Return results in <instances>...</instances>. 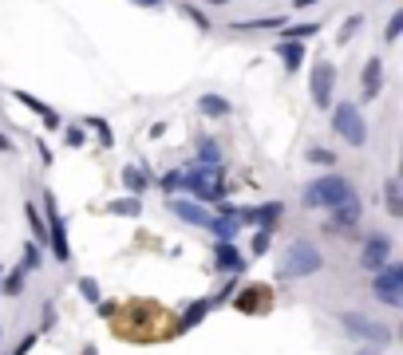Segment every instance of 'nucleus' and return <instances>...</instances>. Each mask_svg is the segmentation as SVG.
I'll return each mask as SVG.
<instances>
[{
	"mask_svg": "<svg viewBox=\"0 0 403 355\" xmlns=\"http://www.w3.org/2000/svg\"><path fill=\"white\" fill-rule=\"evenodd\" d=\"M372 292H376L387 308H399L403 304V264H395V261L379 264L376 277H372Z\"/></svg>",
	"mask_w": 403,
	"mask_h": 355,
	"instance_id": "39448f33",
	"label": "nucleus"
},
{
	"mask_svg": "<svg viewBox=\"0 0 403 355\" xmlns=\"http://www.w3.org/2000/svg\"><path fill=\"white\" fill-rule=\"evenodd\" d=\"M198 166H222V146L214 138H206V143L198 146Z\"/></svg>",
	"mask_w": 403,
	"mask_h": 355,
	"instance_id": "5701e85b",
	"label": "nucleus"
},
{
	"mask_svg": "<svg viewBox=\"0 0 403 355\" xmlns=\"http://www.w3.org/2000/svg\"><path fill=\"white\" fill-rule=\"evenodd\" d=\"M16 103H20V107H28V110H36V115L44 118V127H48V130H56V127H60V115H56V110L48 107V103H40L36 95H24V91H16Z\"/></svg>",
	"mask_w": 403,
	"mask_h": 355,
	"instance_id": "dca6fc26",
	"label": "nucleus"
},
{
	"mask_svg": "<svg viewBox=\"0 0 403 355\" xmlns=\"http://www.w3.org/2000/svg\"><path fill=\"white\" fill-rule=\"evenodd\" d=\"M52 324H56V304L48 300V304H44V328H52Z\"/></svg>",
	"mask_w": 403,
	"mask_h": 355,
	"instance_id": "c9c22d12",
	"label": "nucleus"
},
{
	"mask_svg": "<svg viewBox=\"0 0 403 355\" xmlns=\"http://www.w3.org/2000/svg\"><path fill=\"white\" fill-rule=\"evenodd\" d=\"M24 277H28V264L20 261L16 269L9 272V280H0V296H20V288H24Z\"/></svg>",
	"mask_w": 403,
	"mask_h": 355,
	"instance_id": "412c9836",
	"label": "nucleus"
},
{
	"mask_svg": "<svg viewBox=\"0 0 403 355\" xmlns=\"http://www.w3.org/2000/svg\"><path fill=\"white\" fill-rule=\"evenodd\" d=\"M356 190H352V182L348 178H340V174H328V178H317V182H309L305 186V194H300V202L305 205H312V210H320V205H340L344 197H352Z\"/></svg>",
	"mask_w": 403,
	"mask_h": 355,
	"instance_id": "7ed1b4c3",
	"label": "nucleus"
},
{
	"mask_svg": "<svg viewBox=\"0 0 403 355\" xmlns=\"http://www.w3.org/2000/svg\"><path fill=\"white\" fill-rule=\"evenodd\" d=\"M12 150H16V146H12V138H9V135H0V154H12Z\"/></svg>",
	"mask_w": 403,
	"mask_h": 355,
	"instance_id": "4c0bfd02",
	"label": "nucleus"
},
{
	"mask_svg": "<svg viewBox=\"0 0 403 355\" xmlns=\"http://www.w3.org/2000/svg\"><path fill=\"white\" fill-rule=\"evenodd\" d=\"M325 269V257H320L317 245H309V241H292V245H285L281 261H277V277L281 280H300V277H312V272Z\"/></svg>",
	"mask_w": 403,
	"mask_h": 355,
	"instance_id": "f03ea898",
	"label": "nucleus"
},
{
	"mask_svg": "<svg viewBox=\"0 0 403 355\" xmlns=\"http://www.w3.org/2000/svg\"><path fill=\"white\" fill-rule=\"evenodd\" d=\"M379 91H384V59L372 56L364 63V99H376Z\"/></svg>",
	"mask_w": 403,
	"mask_h": 355,
	"instance_id": "4468645a",
	"label": "nucleus"
},
{
	"mask_svg": "<svg viewBox=\"0 0 403 355\" xmlns=\"http://www.w3.org/2000/svg\"><path fill=\"white\" fill-rule=\"evenodd\" d=\"M24 264H28V269H36V264H40V249H36V241H28V249H24Z\"/></svg>",
	"mask_w": 403,
	"mask_h": 355,
	"instance_id": "72a5a7b5",
	"label": "nucleus"
},
{
	"mask_svg": "<svg viewBox=\"0 0 403 355\" xmlns=\"http://www.w3.org/2000/svg\"><path fill=\"white\" fill-rule=\"evenodd\" d=\"M269 308V288L265 284H249L238 296V312H265Z\"/></svg>",
	"mask_w": 403,
	"mask_h": 355,
	"instance_id": "2eb2a0df",
	"label": "nucleus"
},
{
	"mask_svg": "<svg viewBox=\"0 0 403 355\" xmlns=\"http://www.w3.org/2000/svg\"><path fill=\"white\" fill-rule=\"evenodd\" d=\"M170 213L182 217L186 225H198V229H210V217H214V213H206L202 202H186V197H170Z\"/></svg>",
	"mask_w": 403,
	"mask_h": 355,
	"instance_id": "9b49d317",
	"label": "nucleus"
},
{
	"mask_svg": "<svg viewBox=\"0 0 403 355\" xmlns=\"http://www.w3.org/2000/svg\"><path fill=\"white\" fill-rule=\"evenodd\" d=\"M360 355H379V344H376V347H368V351H360Z\"/></svg>",
	"mask_w": 403,
	"mask_h": 355,
	"instance_id": "a19ab883",
	"label": "nucleus"
},
{
	"mask_svg": "<svg viewBox=\"0 0 403 355\" xmlns=\"http://www.w3.org/2000/svg\"><path fill=\"white\" fill-rule=\"evenodd\" d=\"M332 210H336V213H332V225H336V229H352L356 221L364 217V202H360L356 194H352V197H344L340 205H332Z\"/></svg>",
	"mask_w": 403,
	"mask_h": 355,
	"instance_id": "ddd939ff",
	"label": "nucleus"
},
{
	"mask_svg": "<svg viewBox=\"0 0 403 355\" xmlns=\"http://www.w3.org/2000/svg\"><path fill=\"white\" fill-rule=\"evenodd\" d=\"M163 190H170V194H194L198 202H222L225 186L218 182V166H190V170H170V174L158 182Z\"/></svg>",
	"mask_w": 403,
	"mask_h": 355,
	"instance_id": "f257e3e1",
	"label": "nucleus"
},
{
	"mask_svg": "<svg viewBox=\"0 0 403 355\" xmlns=\"http://www.w3.org/2000/svg\"><path fill=\"white\" fill-rule=\"evenodd\" d=\"M360 24H364V20H360V16H352V20H348V28H344V32H340V43H344V40H348V36H352V32H356V28H360Z\"/></svg>",
	"mask_w": 403,
	"mask_h": 355,
	"instance_id": "e433bc0d",
	"label": "nucleus"
},
{
	"mask_svg": "<svg viewBox=\"0 0 403 355\" xmlns=\"http://www.w3.org/2000/svg\"><path fill=\"white\" fill-rule=\"evenodd\" d=\"M210 308H214V296H202V300H194V304H190V312L178 320V328H182V331H190L194 324H202V320H206V312H210Z\"/></svg>",
	"mask_w": 403,
	"mask_h": 355,
	"instance_id": "6ab92c4d",
	"label": "nucleus"
},
{
	"mask_svg": "<svg viewBox=\"0 0 403 355\" xmlns=\"http://www.w3.org/2000/svg\"><path fill=\"white\" fill-rule=\"evenodd\" d=\"M83 123L95 130V135H99V143H103V146H115V135H111V127H107V123H103L99 115H87Z\"/></svg>",
	"mask_w": 403,
	"mask_h": 355,
	"instance_id": "a878e982",
	"label": "nucleus"
},
{
	"mask_svg": "<svg viewBox=\"0 0 403 355\" xmlns=\"http://www.w3.org/2000/svg\"><path fill=\"white\" fill-rule=\"evenodd\" d=\"M238 32H257V28H285V16H261V20H233Z\"/></svg>",
	"mask_w": 403,
	"mask_h": 355,
	"instance_id": "b1692460",
	"label": "nucleus"
},
{
	"mask_svg": "<svg viewBox=\"0 0 403 355\" xmlns=\"http://www.w3.org/2000/svg\"><path fill=\"white\" fill-rule=\"evenodd\" d=\"M198 110H202V115H210V118H222V115H230V99H222V95H202V99H198Z\"/></svg>",
	"mask_w": 403,
	"mask_h": 355,
	"instance_id": "aec40b11",
	"label": "nucleus"
},
{
	"mask_svg": "<svg viewBox=\"0 0 403 355\" xmlns=\"http://www.w3.org/2000/svg\"><path fill=\"white\" fill-rule=\"evenodd\" d=\"M340 324L348 331H356L360 339H376L379 347L392 339V328H384V324H376V320H368V316H360V312H340Z\"/></svg>",
	"mask_w": 403,
	"mask_h": 355,
	"instance_id": "6e6552de",
	"label": "nucleus"
},
{
	"mask_svg": "<svg viewBox=\"0 0 403 355\" xmlns=\"http://www.w3.org/2000/svg\"><path fill=\"white\" fill-rule=\"evenodd\" d=\"M63 143H68V146H83V130H79V127H71L68 135H63Z\"/></svg>",
	"mask_w": 403,
	"mask_h": 355,
	"instance_id": "f704fd0d",
	"label": "nucleus"
},
{
	"mask_svg": "<svg viewBox=\"0 0 403 355\" xmlns=\"http://www.w3.org/2000/svg\"><path fill=\"white\" fill-rule=\"evenodd\" d=\"M309 162H317V166H332L336 154H332V150H325V146H312V150H309Z\"/></svg>",
	"mask_w": 403,
	"mask_h": 355,
	"instance_id": "c85d7f7f",
	"label": "nucleus"
},
{
	"mask_svg": "<svg viewBox=\"0 0 403 355\" xmlns=\"http://www.w3.org/2000/svg\"><path fill=\"white\" fill-rule=\"evenodd\" d=\"M24 213H28V221H32V233H36V241L44 237V221H40V213H36V205H24Z\"/></svg>",
	"mask_w": 403,
	"mask_h": 355,
	"instance_id": "2f4dec72",
	"label": "nucleus"
},
{
	"mask_svg": "<svg viewBox=\"0 0 403 355\" xmlns=\"http://www.w3.org/2000/svg\"><path fill=\"white\" fill-rule=\"evenodd\" d=\"M214 269H222V272H241L245 269V257L238 253L233 241H218L214 245Z\"/></svg>",
	"mask_w": 403,
	"mask_h": 355,
	"instance_id": "f8f14e48",
	"label": "nucleus"
},
{
	"mask_svg": "<svg viewBox=\"0 0 403 355\" xmlns=\"http://www.w3.org/2000/svg\"><path fill=\"white\" fill-rule=\"evenodd\" d=\"M399 32H403V12H395V16L392 20H387V40H399Z\"/></svg>",
	"mask_w": 403,
	"mask_h": 355,
	"instance_id": "7c9ffc66",
	"label": "nucleus"
},
{
	"mask_svg": "<svg viewBox=\"0 0 403 355\" xmlns=\"http://www.w3.org/2000/svg\"><path fill=\"white\" fill-rule=\"evenodd\" d=\"M309 4H317V0H297V9H309Z\"/></svg>",
	"mask_w": 403,
	"mask_h": 355,
	"instance_id": "ea45409f",
	"label": "nucleus"
},
{
	"mask_svg": "<svg viewBox=\"0 0 403 355\" xmlns=\"http://www.w3.org/2000/svg\"><path fill=\"white\" fill-rule=\"evenodd\" d=\"M151 182H155V174H151V170H143V166H127V170H123V186H127L135 197L143 194Z\"/></svg>",
	"mask_w": 403,
	"mask_h": 355,
	"instance_id": "f3484780",
	"label": "nucleus"
},
{
	"mask_svg": "<svg viewBox=\"0 0 403 355\" xmlns=\"http://www.w3.org/2000/svg\"><path fill=\"white\" fill-rule=\"evenodd\" d=\"M0 277H4V269H0Z\"/></svg>",
	"mask_w": 403,
	"mask_h": 355,
	"instance_id": "37998d69",
	"label": "nucleus"
},
{
	"mask_svg": "<svg viewBox=\"0 0 403 355\" xmlns=\"http://www.w3.org/2000/svg\"><path fill=\"white\" fill-rule=\"evenodd\" d=\"M269 237H273V229H257V237H253V253H269Z\"/></svg>",
	"mask_w": 403,
	"mask_h": 355,
	"instance_id": "c756f323",
	"label": "nucleus"
},
{
	"mask_svg": "<svg viewBox=\"0 0 403 355\" xmlns=\"http://www.w3.org/2000/svg\"><path fill=\"white\" fill-rule=\"evenodd\" d=\"M44 213H48V237H52V253H56V261H71L68 225H63V213H60V205H56V194H44Z\"/></svg>",
	"mask_w": 403,
	"mask_h": 355,
	"instance_id": "423d86ee",
	"label": "nucleus"
},
{
	"mask_svg": "<svg viewBox=\"0 0 403 355\" xmlns=\"http://www.w3.org/2000/svg\"><path fill=\"white\" fill-rule=\"evenodd\" d=\"M281 213H285V205H281V202H265V205H257V210H238V221H241V225L273 229L277 221H281Z\"/></svg>",
	"mask_w": 403,
	"mask_h": 355,
	"instance_id": "9d476101",
	"label": "nucleus"
},
{
	"mask_svg": "<svg viewBox=\"0 0 403 355\" xmlns=\"http://www.w3.org/2000/svg\"><path fill=\"white\" fill-rule=\"evenodd\" d=\"M387 261H392V237H384V233H372L368 241H364L360 264H364V269H372V272H376L379 264H387Z\"/></svg>",
	"mask_w": 403,
	"mask_h": 355,
	"instance_id": "1a4fd4ad",
	"label": "nucleus"
},
{
	"mask_svg": "<svg viewBox=\"0 0 403 355\" xmlns=\"http://www.w3.org/2000/svg\"><path fill=\"white\" fill-rule=\"evenodd\" d=\"M107 213H115V217H138V213H143V202L131 194V197H123V202H111Z\"/></svg>",
	"mask_w": 403,
	"mask_h": 355,
	"instance_id": "4be33fe9",
	"label": "nucleus"
},
{
	"mask_svg": "<svg viewBox=\"0 0 403 355\" xmlns=\"http://www.w3.org/2000/svg\"><path fill=\"white\" fill-rule=\"evenodd\" d=\"M178 12H182V16H190V20H194V24H198V28H210L206 12L198 9V4H186V0H182V4H178Z\"/></svg>",
	"mask_w": 403,
	"mask_h": 355,
	"instance_id": "bb28decb",
	"label": "nucleus"
},
{
	"mask_svg": "<svg viewBox=\"0 0 403 355\" xmlns=\"http://www.w3.org/2000/svg\"><path fill=\"white\" fill-rule=\"evenodd\" d=\"M79 292H83L87 300H99V284H95L91 277H83V280H79Z\"/></svg>",
	"mask_w": 403,
	"mask_h": 355,
	"instance_id": "473e14b6",
	"label": "nucleus"
},
{
	"mask_svg": "<svg viewBox=\"0 0 403 355\" xmlns=\"http://www.w3.org/2000/svg\"><path fill=\"white\" fill-rule=\"evenodd\" d=\"M332 130L348 146H364L368 143V127H364V115H360L356 103H336L332 107Z\"/></svg>",
	"mask_w": 403,
	"mask_h": 355,
	"instance_id": "20e7f679",
	"label": "nucleus"
},
{
	"mask_svg": "<svg viewBox=\"0 0 403 355\" xmlns=\"http://www.w3.org/2000/svg\"><path fill=\"white\" fill-rule=\"evenodd\" d=\"M384 194H387V213H392V217H403V194H399V182H395V178H387Z\"/></svg>",
	"mask_w": 403,
	"mask_h": 355,
	"instance_id": "393cba45",
	"label": "nucleus"
},
{
	"mask_svg": "<svg viewBox=\"0 0 403 355\" xmlns=\"http://www.w3.org/2000/svg\"><path fill=\"white\" fill-rule=\"evenodd\" d=\"M312 103L317 107H332V87H336V68L328 63V59H320V63H312Z\"/></svg>",
	"mask_w": 403,
	"mask_h": 355,
	"instance_id": "0eeeda50",
	"label": "nucleus"
},
{
	"mask_svg": "<svg viewBox=\"0 0 403 355\" xmlns=\"http://www.w3.org/2000/svg\"><path fill=\"white\" fill-rule=\"evenodd\" d=\"M277 56L285 59V68H289V71H297L300 63H305V43H300V40H281V43H277Z\"/></svg>",
	"mask_w": 403,
	"mask_h": 355,
	"instance_id": "a211bd4d",
	"label": "nucleus"
},
{
	"mask_svg": "<svg viewBox=\"0 0 403 355\" xmlns=\"http://www.w3.org/2000/svg\"><path fill=\"white\" fill-rule=\"evenodd\" d=\"M131 4H143V9H158L163 0H131Z\"/></svg>",
	"mask_w": 403,
	"mask_h": 355,
	"instance_id": "58836bf2",
	"label": "nucleus"
},
{
	"mask_svg": "<svg viewBox=\"0 0 403 355\" xmlns=\"http://www.w3.org/2000/svg\"><path fill=\"white\" fill-rule=\"evenodd\" d=\"M320 24H297V28H285V40H305V36H317Z\"/></svg>",
	"mask_w": 403,
	"mask_h": 355,
	"instance_id": "cd10ccee",
	"label": "nucleus"
},
{
	"mask_svg": "<svg viewBox=\"0 0 403 355\" xmlns=\"http://www.w3.org/2000/svg\"><path fill=\"white\" fill-rule=\"evenodd\" d=\"M206 4H230V0H206Z\"/></svg>",
	"mask_w": 403,
	"mask_h": 355,
	"instance_id": "79ce46f5",
	"label": "nucleus"
}]
</instances>
